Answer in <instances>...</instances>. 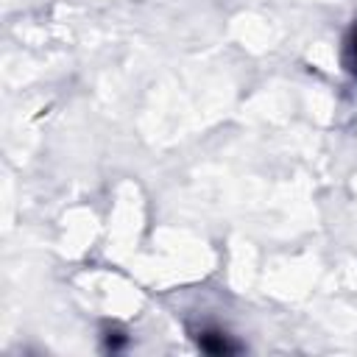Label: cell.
<instances>
[{
    "label": "cell",
    "instance_id": "3957f363",
    "mask_svg": "<svg viewBox=\"0 0 357 357\" xmlns=\"http://www.w3.org/2000/svg\"><path fill=\"white\" fill-rule=\"evenodd\" d=\"M126 343H128L126 332H120V329H106L103 332V349L106 351H120V349H126Z\"/></svg>",
    "mask_w": 357,
    "mask_h": 357
},
{
    "label": "cell",
    "instance_id": "6da1fadb",
    "mask_svg": "<svg viewBox=\"0 0 357 357\" xmlns=\"http://www.w3.org/2000/svg\"><path fill=\"white\" fill-rule=\"evenodd\" d=\"M192 340L198 343L201 351L215 354V357H226V354L243 351V346L237 340H231V335H226L223 329H215V326H204V329L192 332Z\"/></svg>",
    "mask_w": 357,
    "mask_h": 357
},
{
    "label": "cell",
    "instance_id": "7a4b0ae2",
    "mask_svg": "<svg viewBox=\"0 0 357 357\" xmlns=\"http://www.w3.org/2000/svg\"><path fill=\"white\" fill-rule=\"evenodd\" d=\"M340 59H343V67H346V73L357 81V22L346 31V36H343V53H340Z\"/></svg>",
    "mask_w": 357,
    "mask_h": 357
}]
</instances>
